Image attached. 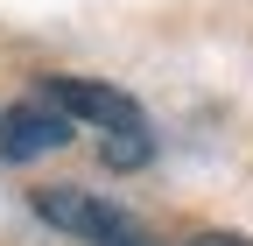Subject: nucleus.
I'll return each mask as SVG.
<instances>
[{
	"instance_id": "7ed1b4c3",
	"label": "nucleus",
	"mask_w": 253,
	"mask_h": 246,
	"mask_svg": "<svg viewBox=\"0 0 253 246\" xmlns=\"http://www.w3.org/2000/svg\"><path fill=\"white\" fill-rule=\"evenodd\" d=\"M71 141V120H63L56 106H42V99H21V106H7L0 113V162H36V155H56V148Z\"/></svg>"
},
{
	"instance_id": "f257e3e1",
	"label": "nucleus",
	"mask_w": 253,
	"mask_h": 246,
	"mask_svg": "<svg viewBox=\"0 0 253 246\" xmlns=\"http://www.w3.org/2000/svg\"><path fill=\"white\" fill-rule=\"evenodd\" d=\"M36 99L56 106L63 120H91V127H106V134H148L141 106L126 99V91H113V84H91V78H42Z\"/></svg>"
},
{
	"instance_id": "39448f33",
	"label": "nucleus",
	"mask_w": 253,
	"mask_h": 246,
	"mask_svg": "<svg viewBox=\"0 0 253 246\" xmlns=\"http://www.w3.org/2000/svg\"><path fill=\"white\" fill-rule=\"evenodd\" d=\"M190 246H253V239H239V232H204V239H190Z\"/></svg>"
},
{
	"instance_id": "20e7f679",
	"label": "nucleus",
	"mask_w": 253,
	"mask_h": 246,
	"mask_svg": "<svg viewBox=\"0 0 253 246\" xmlns=\"http://www.w3.org/2000/svg\"><path fill=\"white\" fill-rule=\"evenodd\" d=\"M106 169H141L148 162V134H106Z\"/></svg>"
},
{
	"instance_id": "f03ea898",
	"label": "nucleus",
	"mask_w": 253,
	"mask_h": 246,
	"mask_svg": "<svg viewBox=\"0 0 253 246\" xmlns=\"http://www.w3.org/2000/svg\"><path fill=\"white\" fill-rule=\"evenodd\" d=\"M36 218H49V225H63V232H78V239H91V246H120V239L141 232L120 204H99L91 190H71V183L36 190Z\"/></svg>"
},
{
	"instance_id": "423d86ee",
	"label": "nucleus",
	"mask_w": 253,
	"mask_h": 246,
	"mask_svg": "<svg viewBox=\"0 0 253 246\" xmlns=\"http://www.w3.org/2000/svg\"><path fill=\"white\" fill-rule=\"evenodd\" d=\"M120 246H155V239H141V232H134V239H120Z\"/></svg>"
}]
</instances>
